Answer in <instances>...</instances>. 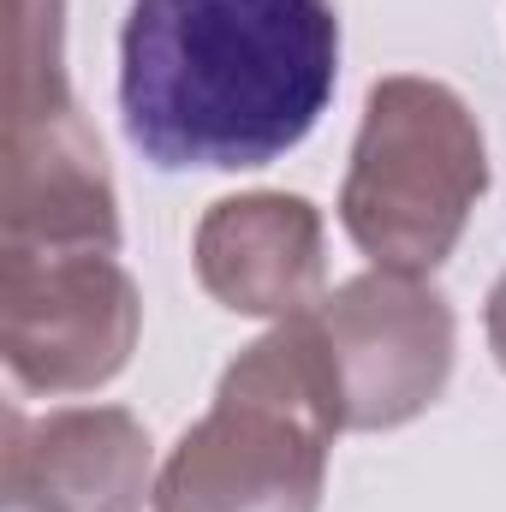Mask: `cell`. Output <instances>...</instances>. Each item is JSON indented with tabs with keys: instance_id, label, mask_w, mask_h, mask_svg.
<instances>
[{
	"instance_id": "obj_1",
	"label": "cell",
	"mask_w": 506,
	"mask_h": 512,
	"mask_svg": "<svg viewBox=\"0 0 506 512\" xmlns=\"http://www.w3.org/2000/svg\"><path fill=\"white\" fill-rule=\"evenodd\" d=\"M340 78L334 0H131L126 137L161 173H251L298 149Z\"/></svg>"
},
{
	"instance_id": "obj_2",
	"label": "cell",
	"mask_w": 506,
	"mask_h": 512,
	"mask_svg": "<svg viewBox=\"0 0 506 512\" xmlns=\"http://www.w3.org/2000/svg\"><path fill=\"white\" fill-rule=\"evenodd\" d=\"M346 399L316 310L274 322L215 387L155 477L161 512H316Z\"/></svg>"
},
{
	"instance_id": "obj_6",
	"label": "cell",
	"mask_w": 506,
	"mask_h": 512,
	"mask_svg": "<svg viewBox=\"0 0 506 512\" xmlns=\"http://www.w3.org/2000/svg\"><path fill=\"white\" fill-rule=\"evenodd\" d=\"M0 495L6 512H143L155 495L149 429L120 405L6 411Z\"/></svg>"
},
{
	"instance_id": "obj_3",
	"label": "cell",
	"mask_w": 506,
	"mask_h": 512,
	"mask_svg": "<svg viewBox=\"0 0 506 512\" xmlns=\"http://www.w3.org/2000/svg\"><path fill=\"white\" fill-rule=\"evenodd\" d=\"M483 191L489 149L477 114L435 78H381L340 185L346 239L376 268L429 274L453 256Z\"/></svg>"
},
{
	"instance_id": "obj_4",
	"label": "cell",
	"mask_w": 506,
	"mask_h": 512,
	"mask_svg": "<svg viewBox=\"0 0 506 512\" xmlns=\"http://www.w3.org/2000/svg\"><path fill=\"white\" fill-rule=\"evenodd\" d=\"M143 298L114 251L0 256V352L30 393H90L131 364Z\"/></svg>"
},
{
	"instance_id": "obj_8",
	"label": "cell",
	"mask_w": 506,
	"mask_h": 512,
	"mask_svg": "<svg viewBox=\"0 0 506 512\" xmlns=\"http://www.w3.org/2000/svg\"><path fill=\"white\" fill-rule=\"evenodd\" d=\"M197 280L233 316L292 322L322 304L328 233L316 203L292 191L221 197L197 227Z\"/></svg>"
},
{
	"instance_id": "obj_5",
	"label": "cell",
	"mask_w": 506,
	"mask_h": 512,
	"mask_svg": "<svg viewBox=\"0 0 506 512\" xmlns=\"http://www.w3.org/2000/svg\"><path fill=\"white\" fill-rule=\"evenodd\" d=\"M316 328L328 340L346 429H399L423 417L453 376V304L399 268H370L316 304Z\"/></svg>"
},
{
	"instance_id": "obj_9",
	"label": "cell",
	"mask_w": 506,
	"mask_h": 512,
	"mask_svg": "<svg viewBox=\"0 0 506 512\" xmlns=\"http://www.w3.org/2000/svg\"><path fill=\"white\" fill-rule=\"evenodd\" d=\"M489 346H495V364L506 370V274L489 292Z\"/></svg>"
},
{
	"instance_id": "obj_7",
	"label": "cell",
	"mask_w": 506,
	"mask_h": 512,
	"mask_svg": "<svg viewBox=\"0 0 506 512\" xmlns=\"http://www.w3.org/2000/svg\"><path fill=\"white\" fill-rule=\"evenodd\" d=\"M120 203L78 102L6 120L0 251H114Z\"/></svg>"
}]
</instances>
